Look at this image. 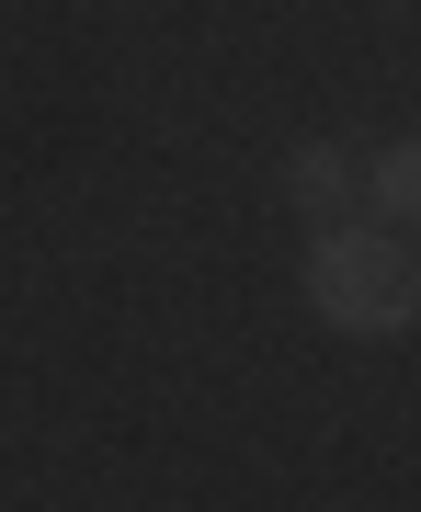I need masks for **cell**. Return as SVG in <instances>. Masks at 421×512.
<instances>
[{
    "label": "cell",
    "mask_w": 421,
    "mask_h": 512,
    "mask_svg": "<svg viewBox=\"0 0 421 512\" xmlns=\"http://www.w3.org/2000/svg\"><path fill=\"white\" fill-rule=\"evenodd\" d=\"M308 296H319L330 330H353V342H399V330L421 319V251L399 228H319Z\"/></svg>",
    "instance_id": "cell-1"
},
{
    "label": "cell",
    "mask_w": 421,
    "mask_h": 512,
    "mask_svg": "<svg viewBox=\"0 0 421 512\" xmlns=\"http://www.w3.org/2000/svg\"><path fill=\"white\" fill-rule=\"evenodd\" d=\"M285 194H296V217H342V194H353V160H342V148H296V160H285Z\"/></svg>",
    "instance_id": "cell-2"
},
{
    "label": "cell",
    "mask_w": 421,
    "mask_h": 512,
    "mask_svg": "<svg viewBox=\"0 0 421 512\" xmlns=\"http://www.w3.org/2000/svg\"><path fill=\"white\" fill-rule=\"evenodd\" d=\"M365 194H376V217H387V228H399V239L421 228V137H399V148H387V160H376V183H365Z\"/></svg>",
    "instance_id": "cell-3"
}]
</instances>
